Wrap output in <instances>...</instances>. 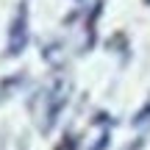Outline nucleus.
<instances>
[{"instance_id":"obj_4","label":"nucleus","mask_w":150,"mask_h":150,"mask_svg":"<svg viewBox=\"0 0 150 150\" xmlns=\"http://www.w3.org/2000/svg\"><path fill=\"white\" fill-rule=\"evenodd\" d=\"M75 147H78V136H70V139H67V145L61 142V145L56 147V150H75Z\"/></svg>"},{"instance_id":"obj_3","label":"nucleus","mask_w":150,"mask_h":150,"mask_svg":"<svg viewBox=\"0 0 150 150\" xmlns=\"http://www.w3.org/2000/svg\"><path fill=\"white\" fill-rule=\"evenodd\" d=\"M108 139H111V136H108V131H106V134H100V139L95 142V147H92V150H106V145H108Z\"/></svg>"},{"instance_id":"obj_2","label":"nucleus","mask_w":150,"mask_h":150,"mask_svg":"<svg viewBox=\"0 0 150 150\" xmlns=\"http://www.w3.org/2000/svg\"><path fill=\"white\" fill-rule=\"evenodd\" d=\"M147 120H150V100L145 103V106H142L139 108V114H136V117L134 120H131V125H145L147 122Z\"/></svg>"},{"instance_id":"obj_1","label":"nucleus","mask_w":150,"mask_h":150,"mask_svg":"<svg viewBox=\"0 0 150 150\" xmlns=\"http://www.w3.org/2000/svg\"><path fill=\"white\" fill-rule=\"evenodd\" d=\"M25 42H28V33H25V3H22L20 14H17L14 25H11V45H8V53L17 56L22 47H25Z\"/></svg>"},{"instance_id":"obj_5","label":"nucleus","mask_w":150,"mask_h":150,"mask_svg":"<svg viewBox=\"0 0 150 150\" xmlns=\"http://www.w3.org/2000/svg\"><path fill=\"white\" fill-rule=\"evenodd\" d=\"M145 3H147V6H150V0H145Z\"/></svg>"}]
</instances>
